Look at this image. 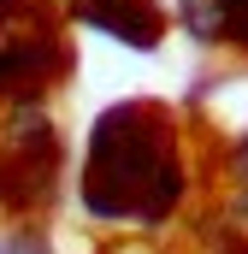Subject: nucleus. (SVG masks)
<instances>
[{"label":"nucleus","instance_id":"nucleus-3","mask_svg":"<svg viewBox=\"0 0 248 254\" xmlns=\"http://www.w3.org/2000/svg\"><path fill=\"white\" fill-rule=\"evenodd\" d=\"M184 24L207 42L237 36V30H248V0H184Z\"/></svg>","mask_w":248,"mask_h":254},{"label":"nucleus","instance_id":"nucleus-1","mask_svg":"<svg viewBox=\"0 0 248 254\" xmlns=\"http://www.w3.org/2000/svg\"><path fill=\"white\" fill-rule=\"evenodd\" d=\"M83 190H89V213L101 219H160L184 190L160 119H148L142 107H119L113 119H101Z\"/></svg>","mask_w":248,"mask_h":254},{"label":"nucleus","instance_id":"nucleus-2","mask_svg":"<svg viewBox=\"0 0 248 254\" xmlns=\"http://www.w3.org/2000/svg\"><path fill=\"white\" fill-rule=\"evenodd\" d=\"M77 6H83V18L107 24L113 36L136 42V48H148V42L160 36V18H154V6H148V0H77Z\"/></svg>","mask_w":248,"mask_h":254}]
</instances>
